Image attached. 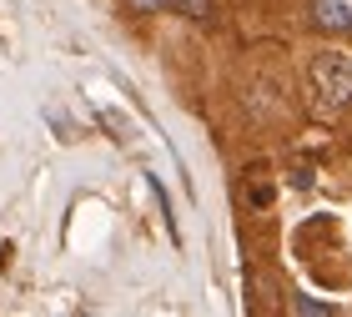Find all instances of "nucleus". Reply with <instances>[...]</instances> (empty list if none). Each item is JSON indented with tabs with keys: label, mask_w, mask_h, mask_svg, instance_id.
<instances>
[{
	"label": "nucleus",
	"mask_w": 352,
	"mask_h": 317,
	"mask_svg": "<svg viewBox=\"0 0 352 317\" xmlns=\"http://www.w3.org/2000/svg\"><path fill=\"white\" fill-rule=\"evenodd\" d=\"M312 91H317V101L322 106H332V111H342V106H352V61L347 56H332V51H322L312 61Z\"/></svg>",
	"instance_id": "1"
},
{
	"label": "nucleus",
	"mask_w": 352,
	"mask_h": 317,
	"mask_svg": "<svg viewBox=\"0 0 352 317\" xmlns=\"http://www.w3.org/2000/svg\"><path fill=\"white\" fill-rule=\"evenodd\" d=\"M171 10L186 21H212V0H171Z\"/></svg>",
	"instance_id": "3"
},
{
	"label": "nucleus",
	"mask_w": 352,
	"mask_h": 317,
	"mask_svg": "<svg viewBox=\"0 0 352 317\" xmlns=\"http://www.w3.org/2000/svg\"><path fill=\"white\" fill-rule=\"evenodd\" d=\"M292 312H302V317H332V307L312 303V297H292Z\"/></svg>",
	"instance_id": "4"
},
{
	"label": "nucleus",
	"mask_w": 352,
	"mask_h": 317,
	"mask_svg": "<svg viewBox=\"0 0 352 317\" xmlns=\"http://www.w3.org/2000/svg\"><path fill=\"white\" fill-rule=\"evenodd\" d=\"M307 21L322 36H352V0H307Z\"/></svg>",
	"instance_id": "2"
},
{
	"label": "nucleus",
	"mask_w": 352,
	"mask_h": 317,
	"mask_svg": "<svg viewBox=\"0 0 352 317\" xmlns=\"http://www.w3.org/2000/svg\"><path fill=\"white\" fill-rule=\"evenodd\" d=\"M131 10H141V15H156V10H171V0H126Z\"/></svg>",
	"instance_id": "5"
}]
</instances>
